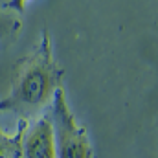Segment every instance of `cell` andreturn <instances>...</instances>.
<instances>
[{
  "instance_id": "cell-1",
  "label": "cell",
  "mask_w": 158,
  "mask_h": 158,
  "mask_svg": "<svg viewBox=\"0 0 158 158\" xmlns=\"http://www.w3.org/2000/svg\"><path fill=\"white\" fill-rule=\"evenodd\" d=\"M63 74L53 55L52 37L42 30L35 52L17 63L9 92L0 99V112H13L26 121L39 118L52 103L57 88L63 86Z\"/></svg>"
},
{
  "instance_id": "cell-3",
  "label": "cell",
  "mask_w": 158,
  "mask_h": 158,
  "mask_svg": "<svg viewBox=\"0 0 158 158\" xmlns=\"http://www.w3.org/2000/svg\"><path fill=\"white\" fill-rule=\"evenodd\" d=\"M22 158H57L52 121L48 114H40L26 127L22 138Z\"/></svg>"
},
{
  "instance_id": "cell-4",
  "label": "cell",
  "mask_w": 158,
  "mask_h": 158,
  "mask_svg": "<svg viewBox=\"0 0 158 158\" xmlns=\"http://www.w3.org/2000/svg\"><path fill=\"white\" fill-rule=\"evenodd\" d=\"M30 121L20 119L15 132H6L0 127V158H22V138Z\"/></svg>"
},
{
  "instance_id": "cell-5",
  "label": "cell",
  "mask_w": 158,
  "mask_h": 158,
  "mask_svg": "<svg viewBox=\"0 0 158 158\" xmlns=\"http://www.w3.org/2000/svg\"><path fill=\"white\" fill-rule=\"evenodd\" d=\"M22 28V20L19 17V13L0 6V42H7L13 40Z\"/></svg>"
},
{
  "instance_id": "cell-6",
  "label": "cell",
  "mask_w": 158,
  "mask_h": 158,
  "mask_svg": "<svg viewBox=\"0 0 158 158\" xmlns=\"http://www.w3.org/2000/svg\"><path fill=\"white\" fill-rule=\"evenodd\" d=\"M30 4V0H7L6 4H4V7H7V9H11V11H15V13H24L26 11V6Z\"/></svg>"
},
{
  "instance_id": "cell-2",
  "label": "cell",
  "mask_w": 158,
  "mask_h": 158,
  "mask_svg": "<svg viewBox=\"0 0 158 158\" xmlns=\"http://www.w3.org/2000/svg\"><path fill=\"white\" fill-rule=\"evenodd\" d=\"M50 107V121L57 158H94V149L86 129L72 112L63 86L57 88Z\"/></svg>"
}]
</instances>
